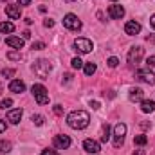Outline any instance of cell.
<instances>
[{
  "label": "cell",
  "instance_id": "21",
  "mask_svg": "<svg viewBox=\"0 0 155 155\" xmlns=\"http://www.w3.org/2000/svg\"><path fill=\"white\" fill-rule=\"evenodd\" d=\"M83 71H85L87 76H92V74L96 72V63H85V65H83Z\"/></svg>",
  "mask_w": 155,
  "mask_h": 155
},
{
  "label": "cell",
  "instance_id": "38",
  "mask_svg": "<svg viewBox=\"0 0 155 155\" xmlns=\"http://www.w3.org/2000/svg\"><path fill=\"white\" fill-rule=\"evenodd\" d=\"M22 35H24V40H29V38H31V33H29V31H24Z\"/></svg>",
  "mask_w": 155,
  "mask_h": 155
},
{
  "label": "cell",
  "instance_id": "30",
  "mask_svg": "<svg viewBox=\"0 0 155 155\" xmlns=\"http://www.w3.org/2000/svg\"><path fill=\"white\" fill-rule=\"evenodd\" d=\"M31 49H35V51H41V49H45V43H43V41H35Z\"/></svg>",
  "mask_w": 155,
  "mask_h": 155
},
{
  "label": "cell",
  "instance_id": "29",
  "mask_svg": "<svg viewBox=\"0 0 155 155\" xmlns=\"http://www.w3.org/2000/svg\"><path fill=\"white\" fill-rule=\"evenodd\" d=\"M2 76H4V78L15 76V69H4V71H2Z\"/></svg>",
  "mask_w": 155,
  "mask_h": 155
},
{
  "label": "cell",
  "instance_id": "35",
  "mask_svg": "<svg viewBox=\"0 0 155 155\" xmlns=\"http://www.w3.org/2000/svg\"><path fill=\"white\" fill-rule=\"evenodd\" d=\"M5 128H7L5 121H4V119H0V134H2V132H5Z\"/></svg>",
  "mask_w": 155,
  "mask_h": 155
},
{
  "label": "cell",
  "instance_id": "28",
  "mask_svg": "<svg viewBox=\"0 0 155 155\" xmlns=\"http://www.w3.org/2000/svg\"><path fill=\"white\" fill-rule=\"evenodd\" d=\"M7 58H9V60H15V61H16V60H22V54H20V52H13V51H11V52L7 54Z\"/></svg>",
  "mask_w": 155,
  "mask_h": 155
},
{
  "label": "cell",
  "instance_id": "9",
  "mask_svg": "<svg viewBox=\"0 0 155 155\" xmlns=\"http://www.w3.org/2000/svg\"><path fill=\"white\" fill-rule=\"evenodd\" d=\"M71 137L69 135H54V139H52V144H54V148H58V150H67L69 146H71Z\"/></svg>",
  "mask_w": 155,
  "mask_h": 155
},
{
  "label": "cell",
  "instance_id": "20",
  "mask_svg": "<svg viewBox=\"0 0 155 155\" xmlns=\"http://www.w3.org/2000/svg\"><path fill=\"white\" fill-rule=\"evenodd\" d=\"M110 139V126L108 124H103V132H101V143H108Z\"/></svg>",
  "mask_w": 155,
  "mask_h": 155
},
{
  "label": "cell",
  "instance_id": "4",
  "mask_svg": "<svg viewBox=\"0 0 155 155\" xmlns=\"http://www.w3.org/2000/svg\"><path fill=\"white\" fill-rule=\"evenodd\" d=\"M124 134H126V124L124 123H117L114 126V146L121 148L124 143Z\"/></svg>",
  "mask_w": 155,
  "mask_h": 155
},
{
  "label": "cell",
  "instance_id": "10",
  "mask_svg": "<svg viewBox=\"0 0 155 155\" xmlns=\"http://www.w3.org/2000/svg\"><path fill=\"white\" fill-rule=\"evenodd\" d=\"M83 148H85V152H88V153H99L101 144H99L97 141H94V139H85V141H83Z\"/></svg>",
  "mask_w": 155,
  "mask_h": 155
},
{
  "label": "cell",
  "instance_id": "16",
  "mask_svg": "<svg viewBox=\"0 0 155 155\" xmlns=\"http://www.w3.org/2000/svg\"><path fill=\"white\" fill-rule=\"evenodd\" d=\"M144 97V90L139 88V87H134L130 88V101H143Z\"/></svg>",
  "mask_w": 155,
  "mask_h": 155
},
{
  "label": "cell",
  "instance_id": "11",
  "mask_svg": "<svg viewBox=\"0 0 155 155\" xmlns=\"http://www.w3.org/2000/svg\"><path fill=\"white\" fill-rule=\"evenodd\" d=\"M124 33H126V35H130V36L139 35V33H141V24H139V22H135V20L126 22V24H124Z\"/></svg>",
  "mask_w": 155,
  "mask_h": 155
},
{
  "label": "cell",
  "instance_id": "19",
  "mask_svg": "<svg viewBox=\"0 0 155 155\" xmlns=\"http://www.w3.org/2000/svg\"><path fill=\"white\" fill-rule=\"evenodd\" d=\"M13 31H15V25H13L11 22H0V33L9 35V33H13Z\"/></svg>",
  "mask_w": 155,
  "mask_h": 155
},
{
  "label": "cell",
  "instance_id": "27",
  "mask_svg": "<svg viewBox=\"0 0 155 155\" xmlns=\"http://www.w3.org/2000/svg\"><path fill=\"white\" fill-rule=\"evenodd\" d=\"M107 63H108V67H112V69H116L117 65H119V60H117L116 56H112V58H108V61H107Z\"/></svg>",
  "mask_w": 155,
  "mask_h": 155
},
{
  "label": "cell",
  "instance_id": "40",
  "mask_svg": "<svg viewBox=\"0 0 155 155\" xmlns=\"http://www.w3.org/2000/svg\"><path fill=\"white\" fill-rule=\"evenodd\" d=\"M134 155H144V150H135Z\"/></svg>",
  "mask_w": 155,
  "mask_h": 155
},
{
  "label": "cell",
  "instance_id": "3",
  "mask_svg": "<svg viewBox=\"0 0 155 155\" xmlns=\"http://www.w3.org/2000/svg\"><path fill=\"white\" fill-rule=\"evenodd\" d=\"M31 92H33V96H35V99H36L38 105H47L49 103V92H47V88L43 85H40V83L33 85Z\"/></svg>",
  "mask_w": 155,
  "mask_h": 155
},
{
  "label": "cell",
  "instance_id": "25",
  "mask_svg": "<svg viewBox=\"0 0 155 155\" xmlns=\"http://www.w3.org/2000/svg\"><path fill=\"white\" fill-rule=\"evenodd\" d=\"M11 105H13V99H9V97H7V99H2V101H0V108H2V110L9 108Z\"/></svg>",
  "mask_w": 155,
  "mask_h": 155
},
{
  "label": "cell",
  "instance_id": "26",
  "mask_svg": "<svg viewBox=\"0 0 155 155\" xmlns=\"http://www.w3.org/2000/svg\"><path fill=\"white\" fill-rule=\"evenodd\" d=\"M71 65H72V69H81V67H83V61H81L79 58H72Z\"/></svg>",
  "mask_w": 155,
  "mask_h": 155
},
{
  "label": "cell",
  "instance_id": "15",
  "mask_svg": "<svg viewBox=\"0 0 155 155\" xmlns=\"http://www.w3.org/2000/svg\"><path fill=\"white\" fill-rule=\"evenodd\" d=\"M9 90L15 92V94H20V92L25 90V83H24L22 79H13V81L9 83Z\"/></svg>",
  "mask_w": 155,
  "mask_h": 155
},
{
  "label": "cell",
  "instance_id": "44",
  "mask_svg": "<svg viewBox=\"0 0 155 155\" xmlns=\"http://www.w3.org/2000/svg\"><path fill=\"white\" fill-rule=\"evenodd\" d=\"M112 2H117V0H112Z\"/></svg>",
  "mask_w": 155,
  "mask_h": 155
},
{
  "label": "cell",
  "instance_id": "22",
  "mask_svg": "<svg viewBox=\"0 0 155 155\" xmlns=\"http://www.w3.org/2000/svg\"><path fill=\"white\" fill-rule=\"evenodd\" d=\"M134 143H135L137 146H144V144L148 143V137H146V135H135V137H134Z\"/></svg>",
  "mask_w": 155,
  "mask_h": 155
},
{
  "label": "cell",
  "instance_id": "7",
  "mask_svg": "<svg viewBox=\"0 0 155 155\" xmlns=\"http://www.w3.org/2000/svg\"><path fill=\"white\" fill-rule=\"evenodd\" d=\"M143 56H144V49H143L141 45L132 47V49H130V52H128V63L135 65V63H139V61L143 60Z\"/></svg>",
  "mask_w": 155,
  "mask_h": 155
},
{
  "label": "cell",
  "instance_id": "41",
  "mask_svg": "<svg viewBox=\"0 0 155 155\" xmlns=\"http://www.w3.org/2000/svg\"><path fill=\"white\" fill-rule=\"evenodd\" d=\"M146 40H148V41H155V36H148Z\"/></svg>",
  "mask_w": 155,
  "mask_h": 155
},
{
  "label": "cell",
  "instance_id": "2",
  "mask_svg": "<svg viewBox=\"0 0 155 155\" xmlns=\"http://www.w3.org/2000/svg\"><path fill=\"white\" fill-rule=\"evenodd\" d=\"M33 71H35V74L38 78H43L45 79V78L49 76V72L52 71V65H51L49 60H38V61H35Z\"/></svg>",
  "mask_w": 155,
  "mask_h": 155
},
{
  "label": "cell",
  "instance_id": "43",
  "mask_svg": "<svg viewBox=\"0 0 155 155\" xmlns=\"http://www.w3.org/2000/svg\"><path fill=\"white\" fill-rule=\"evenodd\" d=\"M67 2H74V0H67Z\"/></svg>",
  "mask_w": 155,
  "mask_h": 155
},
{
  "label": "cell",
  "instance_id": "17",
  "mask_svg": "<svg viewBox=\"0 0 155 155\" xmlns=\"http://www.w3.org/2000/svg\"><path fill=\"white\" fill-rule=\"evenodd\" d=\"M5 43L9 45V47H15V49H22L24 47V38H18V36H9V38H5Z\"/></svg>",
  "mask_w": 155,
  "mask_h": 155
},
{
  "label": "cell",
  "instance_id": "36",
  "mask_svg": "<svg viewBox=\"0 0 155 155\" xmlns=\"http://www.w3.org/2000/svg\"><path fill=\"white\" fill-rule=\"evenodd\" d=\"M90 107H92L94 110H97V108H99L101 105H99V101H90Z\"/></svg>",
  "mask_w": 155,
  "mask_h": 155
},
{
  "label": "cell",
  "instance_id": "12",
  "mask_svg": "<svg viewBox=\"0 0 155 155\" xmlns=\"http://www.w3.org/2000/svg\"><path fill=\"white\" fill-rule=\"evenodd\" d=\"M108 16L110 18H114V20H121L123 16H124V7L123 5H110L108 7Z\"/></svg>",
  "mask_w": 155,
  "mask_h": 155
},
{
  "label": "cell",
  "instance_id": "1",
  "mask_svg": "<svg viewBox=\"0 0 155 155\" xmlns=\"http://www.w3.org/2000/svg\"><path fill=\"white\" fill-rule=\"evenodd\" d=\"M88 123H90V116H88V112H85V110H74V112H71V114L67 116V124H69L71 128H74V130H83V128H87Z\"/></svg>",
  "mask_w": 155,
  "mask_h": 155
},
{
  "label": "cell",
  "instance_id": "23",
  "mask_svg": "<svg viewBox=\"0 0 155 155\" xmlns=\"http://www.w3.org/2000/svg\"><path fill=\"white\" fill-rule=\"evenodd\" d=\"M11 152V143L9 141H0V153H7Z\"/></svg>",
  "mask_w": 155,
  "mask_h": 155
},
{
  "label": "cell",
  "instance_id": "24",
  "mask_svg": "<svg viewBox=\"0 0 155 155\" xmlns=\"http://www.w3.org/2000/svg\"><path fill=\"white\" fill-rule=\"evenodd\" d=\"M31 121H33L36 126H41L45 119H43V116H40V114H33V116H31Z\"/></svg>",
  "mask_w": 155,
  "mask_h": 155
},
{
  "label": "cell",
  "instance_id": "8",
  "mask_svg": "<svg viewBox=\"0 0 155 155\" xmlns=\"http://www.w3.org/2000/svg\"><path fill=\"white\" fill-rule=\"evenodd\" d=\"M135 78H137L139 81L146 83V85H155V74L152 72V71H148V69L137 71V72H135Z\"/></svg>",
  "mask_w": 155,
  "mask_h": 155
},
{
  "label": "cell",
  "instance_id": "45",
  "mask_svg": "<svg viewBox=\"0 0 155 155\" xmlns=\"http://www.w3.org/2000/svg\"><path fill=\"white\" fill-rule=\"evenodd\" d=\"M0 2H2V0H0Z\"/></svg>",
  "mask_w": 155,
  "mask_h": 155
},
{
  "label": "cell",
  "instance_id": "32",
  "mask_svg": "<svg viewBox=\"0 0 155 155\" xmlns=\"http://www.w3.org/2000/svg\"><path fill=\"white\" fill-rule=\"evenodd\" d=\"M41 155H60V153H58L56 150H49V148H47V150H43V152H41Z\"/></svg>",
  "mask_w": 155,
  "mask_h": 155
},
{
  "label": "cell",
  "instance_id": "39",
  "mask_svg": "<svg viewBox=\"0 0 155 155\" xmlns=\"http://www.w3.org/2000/svg\"><path fill=\"white\" fill-rule=\"evenodd\" d=\"M150 24H152V27L155 29V15H152V18H150Z\"/></svg>",
  "mask_w": 155,
  "mask_h": 155
},
{
  "label": "cell",
  "instance_id": "42",
  "mask_svg": "<svg viewBox=\"0 0 155 155\" xmlns=\"http://www.w3.org/2000/svg\"><path fill=\"white\" fill-rule=\"evenodd\" d=\"M0 92H2V85H0Z\"/></svg>",
  "mask_w": 155,
  "mask_h": 155
},
{
  "label": "cell",
  "instance_id": "37",
  "mask_svg": "<svg viewBox=\"0 0 155 155\" xmlns=\"http://www.w3.org/2000/svg\"><path fill=\"white\" fill-rule=\"evenodd\" d=\"M31 0H18V5H29Z\"/></svg>",
  "mask_w": 155,
  "mask_h": 155
},
{
  "label": "cell",
  "instance_id": "13",
  "mask_svg": "<svg viewBox=\"0 0 155 155\" xmlns=\"http://www.w3.org/2000/svg\"><path fill=\"white\" fill-rule=\"evenodd\" d=\"M5 15H7L11 20H18V18H20V15H22V11H20V5H15V4H9V5H5Z\"/></svg>",
  "mask_w": 155,
  "mask_h": 155
},
{
  "label": "cell",
  "instance_id": "6",
  "mask_svg": "<svg viewBox=\"0 0 155 155\" xmlns=\"http://www.w3.org/2000/svg\"><path fill=\"white\" fill-rule=\"evenodd\" d=\"M74 49L79 54H88L94 49V45H92L90 40H87V38H76L74 40Z\"/></svg>",
  "mask_w": 155,
  "mask_h": 155
},
{
  "label": "cell",
  "instance_id": "33",
  "mask_svg": "<svg viewBox=\"0 0 155 155\" xmlns=\"http://www.w3.org/2000/svg\"><path fill=\"white\" fill-rule=\"evenodd\" d=\"M146 65H148V67H155V56H150V58L146 60Z\"/></svg>",
  "mask_w": 155,
  "mask_h": 155
},
{
  "label": "cell",
  "instance_id": "34",
  "mask_svg": "<svg viewBox=\"0 0 155 155\" xmlns=\"http://www.w3.org/2000/svg\"><path fill=\"white\" fill-rule=\"evenodd\" d=\"M43 25H45V27H54V20H51V18H47V20L43 22Z\"/></svg>",
  "mask_w": 155,
  "mask_h": 155
},
{
  "label": "cell",
  "instance_id": "5",
  "mask_svg": "<svg viewBox=\"0 0 155 155\" xmlns=\"http://www.w3.org/2000/svg\"><path fill=\"white\" fill-rule=\"evenodd\" d=\"M63 25H65L69 31H79V29L83 27L81 20L78 18L76 15H72V13H69V15H65V16H63Z\"/></svg>",
  "mask_w": 155,
  "mask_h": 155
},
{
  "label": "cell",
  "instance_id": "18",
  "mask_svg": "<svg viewBox=\"0 0 155 155\" xmlns=\"http://www.w3.org/2000/svg\"><path fill=\"white\" fill-rule=\"evenodd\" d=\"M141 110L144 114H152L155 110V101H152V99H143L141 101Z\"/></svg>",
  "mask_w": 155,
  "mask_h": 155
},
{
  "label": "cell",
  "instance_id": "31",
  "mask_svg": "<svg viewBox=\"0 0 155 155\" xmlns=\"http://www.w3.org/2000/svg\"><path fill=\"white\" fill-rule=\"evenodd\" d=\"M54 114H56V116H61V114H63L61 105H54Z\"/></svg>",
  "mask_w": 155,
  "mask_h": 155
},
{
  "label": "cell",
  "instance_id": "14",
  "mask_svg": "<svg viewBox=\"0 0 155 155\" xmlns=\"http://www.w3.org/2000/svg\"><path fill=\"white\" fill-rule=\"evenodd\" d=\"M22 116H24L22 108H15V110H9V112H7V121H9V123H13V124H18V123L22 121Z\"/></svg>",
  "mask_w": 155,
  "mask_h": 155
}]
</instances>
